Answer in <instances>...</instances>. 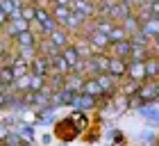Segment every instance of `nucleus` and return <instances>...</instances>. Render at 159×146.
Wrapping results in <instances>:
<instances>
[{
  "mask_svg": "<svg viewBox=\"0 0 159 146\" xmlns=\"http://www.w3.org/2000/svg\"><path fill=\"white\" fill-rule=\"evenodd\" d=\"M89 41H91V46H93V50H96V53H107V48L111 46L109 34L96 30L93 25H91V30H89Z\"/></svg>",
  "mask_w": 159,
  "mask_h": 146,
  "instance_id": "obj_1",
  "label": "nucleus"
},
{
  "mask_svg": "<svg viewBox=\"0 0 159 146\" xmlns=\"http://www.w3.org/2000/svg\"><path fill=\"white\" fill-rule=\"evenodd\" d=\"M27 30H32V21H27V18H23V16H11L9 23L2 27V32H7L9 36H16V34L27 32Z\"/></svg>",
  "mask_w": 159,
  "mask_h": 146,
  "instance_id": "obj_2",
  "label": "nucleus"
},
{
  "mask_svg": "<svg viewBox=\"0 0 159 146\" xmlns=\"http://www.w3.org/2000/svg\"><path fill=\"white\" fill-rule=\"evenodd\" d=\"M127 78L136 80V82H146V80H150L148 78V69H146V60H129Z\"/></svg>",
  "mask_w": 159,
  "mask_h": 146,
  "instance_id": "obj_3",
  "label": "nucleus"
},
{
  "mask_svg": "<svg viewBox=\"0 0 159 146\" xmlns=\"http://www.w3.org/2000/svg\"><path fill=\"white\" fill-rule=\"evenodd\" d=\"M129 50H132V39H123V41H111V46L107 48V53L114 57H125L129 60Z\"/></svg>",
  "mask_w": 159,
  "mask_h": 146,
  "instance_id": "obj_4",
  "label": "nucleus"
},
{
  "mask_svg": "<svg viewBox=\"0 0 159 146\" xmlns=\"http://www.w3.org/2000/svg\"><path fill=\"white\" fill-rule=\"evenodd\" d=\"M73 9L86 18L98 16V2H93V0H73Z\"/></svg>",
  "mask_w": 159,
  "mask_h": 146,
  "instance_id": "obj_5",
  "label": "nucleus"
},
{
  "mask_svg": "<svg viewBox=\"0 0 159 146\" xmlns=\"http://www.w3.org/2000/svg\"><path fill=\"white\" fill-rule=\"evenodd\" d=\"M127 66H129V60H125V57H114L109 60V73H114V75H125L127 78Z\"/></svg>",
  "mask_w": 159,
  "mask_h": 146,
  "instance_id": "obj_6",
  "label": "nucleus"
},
{
  "mask_svg": "<svg viewBox=\"0 0 159 146\" xmlns=\"http://www.w3.org/2000/svg\"><path fill=\"white\" fill-rule=\"evenodd\" d=\"M48 36H50V39H52V41H55L59 48L68 46V43H73V39H70V30H66V27H61V25L57 27L55 32H50Z\"/></svg>",
  "mask_w": 159,
  "mask_h": 146,
  "instance_id": "obj_7",
  "label": "nucleus"
},
{
  "mask_svg": "<svg viewBox=\"0 0 159 146\" xmlns=\"http://www.w3.org/2000/svg\"><path fill=\"white\" fill-rule=\"evenodd\" d=\"M120 25H123V27H125V30L129 32V36H132V34H136V32L141 30V18H139V14H136V12L127 14V16L120 21Z\"/></svg>",
  "mask_w": 159,
  "mask_h": 146,
  "instance_id": "obj_8",
  "label": "nucleus"
},
{
  "mask_svg": "<svg viewBox=\"0 0 159 146\" xmlns=\"http://www.w3.org/2000/svg\"><path fill=\"white\" fill-rule=\"evenodd\" d=\"M82 94H89V96L98 98V96H102V94H105V89H102V85L98 82V78H86L84 80V87H82Z\"/></svg>",
  "mask_w": 159,
  "mask_h": 146,
  "instance_id": "obj_9",
  "label": "nucleus"
},
{
  "mask_svg": "<svg viewBox=\"0 0 159 146\" xmlns=\"http://www.w3.org/2000/svg\"><path fill=\"white\" fill-rule=\"evenodd\" d=\"M14 43L16 46H39V39L32 30H27V32H20V34L14 36Z\"/></svg>",
  "mask_w": 159,
  "mask_h": 146,
  "instance_id": "obj_10",
  "label": "nucleus"
},
{
  "mask_svg": "<svg viewBox=\"0 0 159 146\" xmlns=\"http://www.w3.org/2000/svg\"><path fill=\"white\" fill-rule=\"evenodd\" d=\"M141 30L146 32L150 39H152V36H157V34H159V16H148V18L141 23Z\"/></svg>",
  "mask_w": 159,
  "mask_h": 146,
  "instance_id": "obj_11",
  "label": "nucleus"
},
{
  "mask_svg": "<svg viewBox=\"0 0 159 146\" xmlns=\"http://www.w3.org/2000/svg\"><path fill=\"white\" fill-rule=\"evenodd\" d=\"M73 43H75V48L80 50L82 57H91L93 53H96L93 46H91V41H89V36H77V39H73Z\"/></svg>",
  "mask_w": 159,
  "mask_h": 146,
  "instance_id": "obj_12",
  "label": "nucleus"
},
{
  "mask_svg": "<svg viewBox=\"0 0 159 146\" xmlns=\"http://www.w3.org/2000/svg\"><path fill=\"white\" fill-rule=\"evenodd\" d=\"M152 55L150 46H141V43H132V50H129V60H148Z\"/></svg>",
  "mask_w": 159,
  "mask_h": 146,
  "instance_id": "obj_13",
  "label": "nucleus"
},
{
  "mask_svg": "<svg viewBox=\"0 0 159 146\" xmlns=\"http://www.w3.org/2000/svg\"><path fill=\"white\" fill-rule=\"evenodd\" d=\"M52 71H57V73H61V75H68L70 71H73V66L66 62V57L64 55H57L55 60H52V66H50Z\"/></svg>",
  "mask_w": 159,
  "mask_h": 146,
  "instance_id": "obj_14",
  "label": "nucleus"
},
{
  "mask_svg": "<svg viewBox=\"0 0 159 146\" xmlns=\"http://www.w3.org/2000/svg\"><path fill=\"white\" fill-rule=\"evenodd\" d=\"M146 69H148V78L150 80H159V55H150L146 60Z\"/></svg>",
  "mask_w": 159,
  "mask_h": 146,
  "instance_id": "obj_15",
  "label": "nucleus"
},
{
  "mask_svg": "<svg viewBox=\"0 0 159 146\" xmlns=\"http://www.w3.org/2000/svg\"><path fill=\"white\" fill-rule=\"evenodd\" d=\"M109 39H111V41H123V39H129V32H127L120 23H116V25H114V30L109 32Z\"/></svg>",
  "mask_w": 159,
  "mask_h": 146,
  "instance_id": "obj_16",
  "label": "nucleus"
},
{
  "mask_svg": "<svg viewBox=\"0 0 159 146\" xmlns=\"http://www.w3.org/2000/svg\"><path fill=\"white\" fill-rule=\"evenodd\" d=\"M46 80H48V75H41V73H34L32 71V89L34 91L46 89Z\"/></svg>",
  "mask_w": 159,
  "mask_h": 146,
  "instance_id": "obj_17",
  "label": "nucleus"
},
{
  "mask_svg": "<svg viewBox=\"0 0 159 146\" xmlns=\"http://www.w3.org/2000/svg\"><path fill=\"white\" fill-rule=\"evenodd\" d=\"M0 80H2V85H11L14 80V71H11V66H2V71H0Z\"/></svg>",
  "mask_w": 159,
  "mask_h": 146,
  "instance_id": "obj_18",
  "label": "nucleus"
},
{
  "mask_svg": "<svg viewBox=\"0 0 159 146\" xmlns=\"http://www.w3.org/2000/svg\"><path fill=\"white\" fill-rule=\"evenodd\" d=\"M152 46H155V55H157V53H159V34L152 36Z\"/></svg>",
  "mask_w": 159,
  "mask_h": 146,
  "instance_id": "obj_19",
  "label": "nucleus"
}]
</instances>
